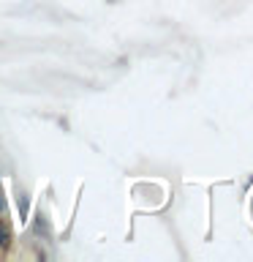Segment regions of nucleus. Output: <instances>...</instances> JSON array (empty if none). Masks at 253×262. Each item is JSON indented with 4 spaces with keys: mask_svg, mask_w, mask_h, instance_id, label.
Segmentation results:
<instances>
[{
    "mask_svg": "<svg viewBox=\"0 0 253 262\" xmlns=\"http://www.w3.org/2000/svg\"><path fill=\"white\" fill-rule=\"evenodd\" d=\"M11 241H14L11 224H8V221H3V219H0V251H6L8 246H11Z\"/></svg>",
    "mask_w": 253,
    "mask_h": 262,
    "instance_id": "f257e3e1",
    "label": "nucleus"
},
{
    "mask_svg": "<svg viewBox=\"0 0 253 262\" xmlns=\"http://www.w3.org/2000/svg\"><path fill=\"white\" fill-rule=\"evenodd\" d=\"M8 208V205H6V196H3V188H0V213H3Z\"/></svg>",
    "mask_w": 253,
    "mask_h": 262,
    "instance_id": "f03ea898",
    "label": "nucleus"
}]
</instances>
